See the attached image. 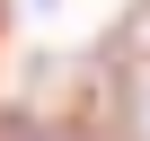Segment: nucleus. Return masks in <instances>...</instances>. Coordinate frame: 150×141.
<instances>
[]
</instances>
